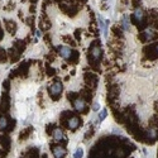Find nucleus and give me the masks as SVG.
<instances>
[{"instance_id":"obj_1","label":"nucleus","mask_w":158,"mask_h":158,"mask_svg":"<svg viewBox=\"0 0 158 158\" xmlns=\"http://www.w3.org/2000/svg\"><path fill=\"white\" fill-rule=\"evenodd\" d=\"M132 19V23L135 24L137 27H139V29L144 30L146 29V26H147V17L144 15V13H143V10L140 8H137L134 10V13H133V15L130 17Z\"/></svg>"},{"instance_id":"obj_2","label":"nucleus","mask_w":158,"mask_h":158,"mask_svg":"<svg viewBox=\"0 0 158 158\" xmlns=\"http://www.w3.org/2000/svg\"><path fill=\"white\" fill-rule=\"evenodd\" d=\"M61 10L65 14H67V15L70 17H73L75 14L80 10V5L79 4H75V3L70 1V3H63V4H61Z\"/></svg>"},{"instance_id":"obj_3","label":"nucleus","mask_w":158,"mask_h":158,"mask_svg":"<svg viewBox=\"0 0 158 158\" xmlns=\"http://www.w3.org/2000/svg\"><path fill=\"white\" fill-rule=\"evenodd\" d=\"M62 90H63V86H62L61 81H55L51 85V87H50V95H51V97L53 100H58L59 99V95H61V92H62Z\"/></svg>"},{"instance_id":"obj_4","label":"nucleus","mask_w":158,"mask_h":158,"mask_svg":"<svg viewBox=\"0 0 158 158\" xmlns=\"http://www.w3.org/2000/svg\"><path fill=\"white\" fill-rule=\"evenodd\" d=\"M138 37H139V41L144 43V42L154 41L157 34H156V32H153L152 29H144V30H142V33H140Z\"/></svg>"},{"instance_id":"obj_5","label":"nucleus","mask_w":158,"mask_h":158,"mask_svg":"<svg viewBox=\"0 0 158 158\" xmlns=\"http://www.w3.org/2000/svg\"><path fill=\"white\" fill-rule=\"evenodd\" d=\"M85 82H86V85L89 86L91 90H94V89H96V86H97L99 77H97V75H95V73L87 72L85 75Z\"/></svg>"},{"instance_id":"obj_6","label":"nucleus","mask_w":158,"mask_h":158,"mask_svg":"<svg viewBox=\"0 0 158 158\" xmlns=\"http://www.w3.org/2000/svg\"><path fill=\"white\" fill-rule=\"evenodd\" d=\"M72 105H73V108H75V110L77 111V113L83 114V113H86V111H87L86 101L82 100V99H79V97H77V99L72 103Z\"/></svg>"},{"instance_id":"obj_7","label":"nucleus","mask_w":158,"mask_h":158,"mask_svg":"<svg viewBox=\"0 0 158 158\" xmlns=\"http://www.w3.org/2000/svg\"><path fill=\"white\" fill-rule=\"evenodd\" d=\"M143 53L148 59H154L158 57V52L156 50V46L154 44H150V46H147L144 47V50H143Z\"/></svg>"},{"instance_id":"obj_8","label":"nucleus","mask_w":158,"mask_h":158,"mask_svg":"<svg viewBox=\"0 0 158 158\" xmlns=\"http://www.w3.org/2000/svg\"><path fill=\"white\" fill-rule=\"evenodd\" d=\"M58 53H59V56H61L62 58L68 59L72 56L73 51H72L71 47H68V46H61V47L58 48Z\"/></svg>"},{"instance_id":"obj_9","label":"nucleus","mask_w":158,"mask_h":158,"mask_svg":"<svg viewBox=\"0 0 158 158\" xmlns=\"http://www.w3.org/2000/svg\"><path fill=\"white\" fill-rule=\"evenodd\" d=\"M80 124H81V120H80L79 117H75V115H73L72 118H70L68 121H67V126L71 129V130H76V129L80 126Z\"/></svg>"},{"instance_id":"obj_10","label":"nucleus","mask_w":158,"mask_h":158,"mask_svg":"<svg viewBox=\"0 0 158 158\" xmlns=\"http://www.w3.org/2000/svg\"><path fill=\"white\" fill-rule=\"evenodd\" d=\"M0 146L4 150H8L10 149V146H12V140L8 135H0Z\"/></svg>"},{"instance_id":"obj_11","label":"nucleus","mask_w":158,"mask_h":158,"mask_svg":"<svg viewBox=\"0 0 158 158\" xmlns=\"http://www.w3.org/2000/svg\"><path fill=\"white\" fill-rule=\"evenodd\" d=\"M80 96L82 97V100H85V101H87V103H90L91 97H92V92H91V90H89L87 87H85V89H82L81 91H80Z\"/></svg>"},{"instance_id":"obj_12","label":"nucleus","mask_w":158,"mask_h":158,"mask_svg":"<svg viewBox=\"0 0 158 158\" xmlns=\"http://www.w3.org/2000/svg\"><path fill=\"white\" fill-rule=\"evenodd\" d=\"M52 150H53V154L56 158H62L66 154V149L63 148L62 146H55L53 148H52Z\"/></svg>"},{"instance_id":"obj_13","label":"nucleus","mask_w":158,"mask_h":158,"mask_svg":"<svg viewBox=\"0 0 158 158\" xmlns=\"http://www.w3.org/2000/svg\"><path fill=\"white\" fill-rule=\"evenodd\" d=\"M8 110H9V99H8V96L4 95L1 101H0V111L1 113H6Z\"/></svg>"},{"instance_id":"obj_14","label":"nucleus","mask_w":158,"mask_h":158,"mask_svg":"<svg viewBox=\"0 0 158 158\" xmlns=\"http://www.w3.org/2000/svg\"><path fill=\"white\" fill-rule=\"evenodd\" d=\"M5 28H6V30H8L10 34H15L17 24L14 22H12V20H5Z\"/></svg>"},{"instance_id":"obj_15","label":"nucleus","mask_w":158,"mask_h":158,"mask_svg":"<svg viewBox=\"0 0 158 158\" xmlns=\"http://www.w3.org/2000/svg\"><path fill=\"white\" fill-rule=\"evenodd\" d=\"M26 47H27V44H26V42H24V41L19 39V41H17L15 43H14V48H15V51L18 52V53H22Z\"/></svg>"},{"instance_id":"obj_16","label":"nucleus","mask_w":158,"mask_h":158,"mask_svg":"<svg viewBox=\"0 0 158 158\" xmlns=\"http://www.w3.org/2000/svg\"><path fill=\"white\" fill-rule=\"evenodd\" d=\"M52 137H53L56 140H58V142H59V140L63 139V132L59 128H55L53 132H52Z\"/></svg>"},{"instance_id":"obj_17","label":"nucleus","mask_w":158,"mask_h":158,"mask_svg":"<svg viewBox=\"0 0 158 158\" xmlns=\"http://www.w3.org/2000/svg\"><path fill=\"white\" fill-rule=\"evenodd\" d=\"M8 118L4 117V115H0V130H6L8 128Z\"/></svg>"},{"instance_id":"obj_18","label":"nucleus","mask_w":158,"mask_h":158,"mask_svg":"<svg viewBox=\"0 0 158 158\" xmlns=\"http://www.w3.org/2000/svg\"><path fill=\"white\" fill-rule=\"evenodd\" d=\"M39 26H41L42 29L47 30V29H50V28H51V22H50V20H48V19H46V17H43V18L41 19Z\"/></svg>"},{"instance_id":"obj_19","label":"nucleus","mask_w":158,"mask_h":158,"mask_svg":"<svg viewBox=\"0 0 158 158\" xmlns=\"http://www.w3.org/2000/svg\"><path fill=\"white\" fill-rule=\"evenodd\" d=\"M27 158H38V149L30 148L27 150Z\"/></svg>"},{"instance_id":"obj_20","label":"nucleus","mask_w":158,"mask_h":158,"mask_svg":"<svg viewBox=\"0 0 158 158\" xmlns=\"http://www.w3.org/2000/svg\"><path fill=\"white\" fill-rule=\"evenodd\" d=\"M32 130H33V129H32V128L24 129V130H23V132H22V133H20V134H19V139H20V140H24V139H27L28 137H29V134L32 133Z\"/></svg>"},{"instance_id":"obj_21","label":"nucleus","mask_w":158,"mask_h":158,"mask_svg":"<svg viewBox=\"0 0 158 158\" xmlns=\"http://www.w3.org/2000/svg\"><path fill=\"white\" fill-rule=\"evenodd\" d=\"M113 33H114L115 38H123V30H121L120 27L114 26V27H113Z\"/></svg>"},{"instance_id":"obj_22","label":"nucleus","mask_w":158,"mask_h":158,"mask_svg":"<svg viewBox=\"0 0 158 158\" xmlns=\"http://www.w3.org/2000/svg\"><path fill=\"white\" fill-rule=\"evenodd\" d=\"M67 61H68L70 63H72V65H75V63H77V62H79V52H77V51H73L72 56L67 59Z\"/></svg>"},{"instance_id":"obj_23","label":"nucleus","mask_w":158,"mask_h":158,"mask_svg":"<svg viewBox=\"0 0 158 158\" xmlns=\"http://www.w3.org/2000/svg\"><path fill=\"white\" fill-rule=\"evenodd\" d=\"M99 23H100V29L103 30V32H104V34H105V36L108 37V30H106V26L109 24V22H108V20H106V22H104V20L101 19V18H99Z\"/></svg>"},{"instance_id":"obj_24","label":"nucleus","mask_w":158,"mask_h":158,"mask_svg":"<svg viewBox=\"0 0 158 158\" xmlns=\"http://www.w3.org/2000/svg\"><path fill=\"white\" fill-rule=\"evenodd\" d=\"M6 59H8V53L3 48H0V62H5Z\"/></svg>"},{"instance_id":"obj_25","label":"nucleus","mask_w":158,"mask_h":158,"mask_svg":"<svg viewBox=\"0 0 158 158\" xmlns=\"http://www.w3.org/2000/svg\"><path fill=\"white\" fill-rule=\"evenodd\" d=\"M63 41H65L67 44H70V46H75V44H76V43H75V41H73L70 36H65V37H63Z\"/></svg>"},{"instance_id":"obj_26","label":"nucleus","mask_w":158,"mask_h":158,"mask_svg":"<svg viewBox=\"0 0 158 158\" xmlns=\"http://www.w3.org/2000/svg\"><path fill=\"white\" fill-rule=\"evenodd\" d=\"M67 97H68V100L71 101V103H73V101H75L77 97H79V95H77L76 92H68L67 94Z\"/></svg>"},{"instance_id":"obj_27","label":"nucleus","mask_w":158,"mask_h":158,"mask_svg":"<svg viewBox=\"0 0 158 158\" xmlns=\"http://www.w3.org/2000/svg\"><path fill=\"white\" fill-rule=\"evenodd\" d=\"M106 115H108V110H106V109L101 110V111H100V114H99V121H103L104 119L106 118Z\"/></svg>"},{"instance_id":"obj_28","label":"nucleus","mask_w":158,"mask_h":158,"mask_svg":"<svg viewBox=\"0 0 158 158\" xmlns=\"http://www.w3.org/2000/svg\"><path fill=\"white\" fill-rule=\"evenodd\" d=\"M82 156H83V150L81 148H77L75 154H73V158H82Z\"/></svg>"},{"instance_id":"obj_29","label":"nucleus","mask_w":158,"mask_h":158,"mask_svg":"<svg viewBox=\"0 0 158 158\" xmlns=\"http://www.w3.org/2000/svg\"><path fill=\"white\" fill-rule=\"evenodd\" d=\"M123 28H124V29H129V20H128V17H124V18H123Z\"/></svg>"},{"instance_id":"obj_30","label":"nucleus","mask_w":158,"mask_h":158,"mask_svg":"<svg viewBox=\"0 0 158 158\" xmlns=\"http://www.w3.org/2000/svg\"><path fill=\"white\" fill-rule=\"evenodd\" d=\"M92 134H94V128L92 126H90L89 132H86V134H85V139H90L91 137H92Z\"/></svg>"},{"instance_id":"obj_31","label":"nucleus","mask_w":158,"mask_h":158,"mask_svg":"<svg viewBox=\"0 0 158 158\" xmlns=\"http://www.w3.org/2000/svg\"><path fill=\"white\" fill-rule=\"evenodd\" d=\"M140 3H142V0H132V4H133V6H134L135 9L140 6Z\"/></svg>"},{"instance_id":"obj_32","label":"nucleus","mask_w":158,"mask_h":158,"mask_svg":"<svg viewBox=\"0 0 158 158\" xmlns=\"http://www.w3.org/2000/svg\"><path fill=\"white\" fill-rule=\"evenodd\" d=\"M46 71H47V73H48V75H50V76H52V75H55V70L53 68H51V67H47V68H46Z\"/></svg>"},{"instance_id":"obj_33","label":"nucleus","mask_w":158,"mask_h":158,"mask_svg":"<svg viewBox=\"0 0 158 158\" xmlns=\"http://www.w3.org/2000/svg\"><path fill=\"white\" fill-rule=\"evenodd\" d=\"M99 109H100V105L97 104V103H95V104H94V106H92V110H94V111H97Z\"/></svg>"},{"instance_id":"obj_34","label":"nucleus","mask_w":158,"mask_h":158,"mask_svg":"<svg viewBox=\"0 0 158 158\" xmlns=\"http://www.w3.org/2000/svg\"><path fill=\"white\" fill-rule=\"evenodd\" d=\"M80 34H81V30H76V33H75V36H76V38H77V39H79V38H80Z\"/></svg>"},{"instance_id":"obj_35","label":"nucleus","mask_w":158,"mask_h":158,"mask_svg":"<svg viewBox=\"0 0 158 158\" xmlns=\"http://www.w3.org/2000/svg\"><path fill=\"white\" fill-rule=\"evenodd\" d=\"M5 154H6V150H1V149H0V156H1V157H4Z\"/></svg>"},{"instance_id":"obj_36","label":"nucleus","mask_w":158,"mask_h":158,"mask_svg":"<svg viewBox=\"0 0 158 158\" xmlns=\"http://www.w3.org/2000/svg\"><path fill=\"white\" fill-rule=\"evenodd\" d=\"M36 36H37V38L41 36V32H39V30H36Z\"/></svg>"},{"instance_id":"obj_37","label":"nucleus","mask_w":158,"mask_h":158,"mask_svg":"<svg viewBox=\"0 0 158 158\" xmlns=\"http://www.w3.org/2000/svg\"><path fill=\"white\" fill-rule=\"evenodd\" d=\"M3 38V32H1V29H0V39Z\"/></svg>"},{"instance_id":"obj_38","label":"nucleus","mask_w":158,"mask_h":158,"mask_svg":"<svg viewBox=\"0 0 158 158\" xmlns=\"http://www.w3.org/2000/svg\"><path fill=\"white\" fill-rule=\"evenodd\" d=\"M154 46H156V50H157V52H158V43H157V44H154Z\"/></svg>"},{"instance_id":"obj_39","label":"nucleus","mask_w":158,"mask_h":158,"mask_svg":"<svg viewBox=\"0 0 158 158\" xmlns=\"http://www.w3.org/2000/svg\"><path fill=\"white\" fill-rule=\"evenodd\" d=\"M42 158H48V156H47V154H44V156L42 157Z\"/></svg>"}]
</instances>
